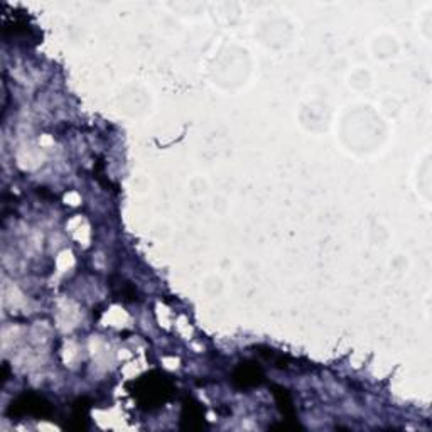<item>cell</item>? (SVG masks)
<instances>
[{
	"mask_svg": "<svg viewBox=\"0 0 432 432\" xmlns=\"http://www.w3.org/2000/svg\"><path fill=\"white\" fill-rule=\"evenodd\" d=\"M131 387L133 399L145 410L164 407V404L171 399L172 390H174L171 380L159 372L145 373L140 379L133 380Z\"/></svg>",
	"mask_w": 432,
	"mask_h": 432,
	"instance_id": "cell-1",
	"label": "cell"
},
{
	"mask_svg": "<svg viewBox=\"0 0 432 432\" xmlns=\"http://www.w3.org/2000/svg\"><path fill=\"white\" fill-rule=\"evenodd\" d=\"M110 288L113 289V294H115V296L124 302H137L139 301V294H137V289L133 288L131 282L124 281V279H117V284H115V281H110Z\"/></svg>",
	"mask_w": 432,
	"mask_h": 432,
	"instance_id": "cell-7",
	"label": "cell"
},
{
	"mask_svg": "<svg viewBox=\"0 0 432 432\" xmlns=\"http://www.w3.org/2000/svg\"><path fill=\"white\" fill-rule=\"evenodd\" d=\"M181 426L184 429H203L204 426V410L201 404L194 399H186L181 414Z\"/></svg>",
	"mask_w": 432,
	"mask_h": 432,
	"instance_id": "cell-4",
	"label": "cell"
},
{
	"mask_svg": "<svg viewBox=\"0 0 432 432\" xmlns=\"http://www.w3.org/2000/svg\"><path fill=\"white\" fill-rule=\"evenodd\" d=\"M272 390H274L272 394L277 400V406H279V408H281L282 414H284V417L285 419H294V415H296V410H294L292 397H290L288 388L279 387V385H274Z\"/></svg>",
	"mask_w": 432,
	"mask_h": 432,
	"instance_id": "cell-6",
	"label": "cell"
},
{
	"mask_svg": "<svg viewBox=\"0 0 432 432\" xmlns=\"http://www.w3.org/2000/svg\"><path fill=\"white\" fill-rule=\"evenodd\" d=\"M264 370L255 361H243V363L235 368L233 375H231V382H233L235 387L240 388V390L258 387V385L264 382Z\"/></svg>",
	"mask_w": 432,
	"mask_h": 432,
	"instance_id": "cell-3",
	"label": "cell"
},
{
	"mask_svg": "<svg viewBox=\"0 0 432 432\" xmlns=\"http://www.w3.org/2000/svg\"><path fill=\"white\" fill-rule=\"evenodd\" d=\"M7 414L13 417H49L53 414V407L48 400L42 395L33 394V392H26V394L19 395L17 399L13 400Z\"/></svg>",
	"mask_w": 432,
	"mask_h": 432,
	"instance_id": "cell-2",
	"label": "cell"
},
{
	"mask_svg": "<svg viewBox=\"0 0 432 432\" xmlns=\"http://www.w3.org/2000/svg\"><path fill=\"white\" fill-rule=\"evenodd\" d=\"M255 349H257V353L262 356V358L267 360V361H270V363H272L276 368H282V370H288L289 365L292 363V358H290V356L284 355V353L277 351V349H274V348L255 347Z\"/></svg>",
	"mask_w": 432,
	"mask_h": 432,
	"instance_id": "cell-5",
	"label": "cell"
}]
</instances>
